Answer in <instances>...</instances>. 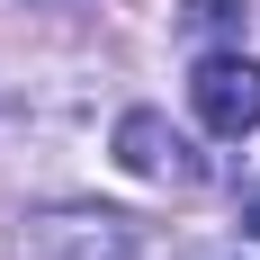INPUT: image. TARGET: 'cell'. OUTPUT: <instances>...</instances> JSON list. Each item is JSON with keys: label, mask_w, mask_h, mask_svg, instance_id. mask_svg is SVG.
<instances>
[{"label": "cell", "mask_w": 260, "mask_h": 260, "mask_svg": "<svg viewBox=\"0 0 260 260\" xmlns=\"http://www.w3.org/2000/svg\"><path fill=\"white\" fill-rule=\"evenodd\" d=\"M180 18L198 36H242V0H180Z\"/></svg>", "instance_id": "4"}, {"label": "cell", "mask_w": 260, "mask_h": 260, "mask_svg": "<svg viewBox=\"0 0 260 260\" xmlns=\"http://www.w3.org/2000/svg\"><path fill=\"white\" fill-rule=\"evenodd\" d=\"M18 260H135V215L108 207H54L18 234Z\"/></svg>", "instance_id": "1"}, {"label": "cell", "mask_w": 260, "mask_h": 260, "mask_svg": "<svg viewBox=\"0 0 260 260\" xmlns=\"http://www.w3.org/2000/svg\"><path fill=\"white\" fill-rule=\"evenodd\" d=\"M117 161H126L135 180H161V188H198L207 180V161L188 153V135H171L153 108H126L117 117Z\"/></svg>", "instance_id": "2"}, {"label": "cell", "mask_w": 260, "mask_h": 260, "mask_svg": "<svg viewBox=\"0 0 260 260\" xmlns=\"http://www.w3.org/2000/svg\"><path fill=\"white\" fill-rule=\"evenodd\" d=\"M251 234H260V188H251Z\"/></svg>", "instance_id": "5"}, {"label": "cell", "mask_w": 260, "mask_h": 260, "mask_svg": "<svg viewBox=\"0 0 260 260\" xmlns=\"http://www.w3.org/2000/svg\"><path fill=\"white\" fill-rule=\"evenodd\" d=\"M188 99H198V117L215 135H251L260 126V63L251 54H207L188 72Z\"/></svg>", "instance_id": "3"}]
</instances>
